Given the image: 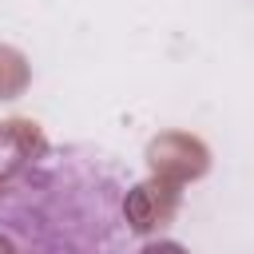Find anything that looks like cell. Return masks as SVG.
I'll use <instances>...</instances> for the list:
<instances>
[{
	"mask_svg": "<svg viewBox=\"0 0 254 254\" xmlns=\"http://www.w3.org/2000/svg\"><path fill=\"white\" fill-rule=\"evenodd\" d=\"M139 175L95 143H52L40 123H0V250L111 254L143 246Z\"/></svg>",
	"mask_w": 254,
	"mask_h": 254,
	"instance_id": "6da1fadb",
	"label": "cell"
}]
</instances>
